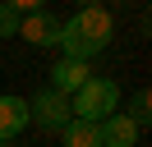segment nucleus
<instances>
[{
    "instance_id": "obj_1",
    "label": "nucleus",
    "mask_w": 152,
    "mask_h": 147,
    "mask_svg": "<svg viewBox=\"0 0 152 147\" xmlns=\"http://www.w3.org/2000/svg\"><path fill=\"white\" fill-rule=\"evenodd\" d=\"M111 37H115L111 14H106L102 5H92V9H78L69 23H60L56 46L65 51V60H92V55H102L106 46H111Z\"/></svg>"
},
{
    "instance_id": "obj_2",
    "label": "nucleus",
    "mask_w": 152,
    "mask_h": 147,
    "mask_svg": "<svg viewBox=\"0 0 152 147\" xmlns=\"http://www.w3.org/2000/svg\"><path fill=\"white\" fill-rule=\"evenodd\" d=\"M69 110L74 119H88V124H102L111 110H120V87L111 78H88L83 87L69 97Z\"/></svg>"
},
{
    "instance_id": "obj_3",
    "label": "nucleus",
    "mask_w": 152,
    "mask_h": 147,
    "mask_svg": "<svg viewBox=\"0 0 152 147\" xmlns=\"http://www.w3.org/2000/svg\"><path fill=\"white\" fill-rule=\"evenodd\" d=\"M69 119H74V110H69V97H60V92H51V87H42L37 97L28 101V124L46 129V133H60Z\"/></svg>"
},
{
    "instance_id": "obj_4",
    "label": "nucleus",
    "mask_w": 152,
    "mask_h": 147,
    "mask_svg": "<svg viewBox=\"0 0 152 147\" xmlns=\"http://www.w3.org/2000/svg\"><path fill=\"white\" fill-rule=\"evenodd\" d=\"M19 37H23V41H32V46H56V37H60V18L51 14V9L23 14V18H19Z\"/></svg>"
},
{
    "instance_id": "obj_5",
    "label": "nucleus",
    "mask_w": 152,
    "mask_h": 147,
    "mask_svg": "<svg viewBox=\"0 0 152 147\" xmlns=\"http://www.w3.org/2000/svg\"><path fill=\"white\" fill-rule=\"evenodd\" d=\"M97 129H102V147H138V124L124 110H111Z\"/></svg>"
},
{
    "instance_id": "obj_6",
    "label": "nucleus",
    "mask_w": 152,
    "mask_h": 147,
    "mask_svg": "<svg viewBox=\"0 0 152 147\" xmlns=\"http://www.w3.org/2000/svg\"><path fill=\"white\" fill-rule=\"evenodd\" d=\"M92 78V69H88V60H60L56 69H51V92H60V97H74L83 83Z\"/></svg>"
},
{
    "instance_id": "obj_7",
    "label": "nucleus",
    "mask_w": 152,
    "mask_h": 147,
    "mask_svg": "<svg viewBox=\"0 0 152 147\" xmlns=\"http://www.w3.org/2000/svg\"><path fill=\"white\" fill-rule=\"evenodd\" d=\"M23 129H28V101L23 97H0V143H14Z\"/></svg>"
},
{
    "instance_id": "obj_8",
    "label": "nucleus",
    "mask_w": 152,
    "mask_h": 147,
    "mask_svg": "<svg viewBox=\"0 0 152 147\" xmlns=\"http://www.w3.org/2000/svg\"><path fill=\"white\" fill-rule=\"evenodd\" d=\"M60 138H65V147H102V129L88 119H69L60 129Z\"/></svg>"
},
{
    "instance_id": "obj_9",
    "label": "nucleus",
    "mask_w": 152,
    "mask_h": 147,
    "mask_svg": "<svg viewBox=\"0 0 152 147\" xmlns=\"http://www.w3.org/2000/svg\"><path fill=\"white\" fill-rule=\"evenodd\" d=\"M124 115H129L134 124H138V133H143V129L152 124V92H148V87H143V92H134V106L124 110Z\"/></svg>"
},
{
    "instance_id": "obj_10",
    "label": "nucleus",
    "mask_w": 152,
    "mask_h": 147,
    "mask_svg": "<svg viewBox=\"0 0 152 147\" xmlns=\"http://www.w3.org/2000/svg\"><path fill=\"white\" fill-rule=\"evenodd\" d=\"M0 37H19V14L0 0Z\"/></svg>"
},
{
    "instance_id": "obj_11",
    "label": "nucleus",
    "mask_w": 152,
    "mask_h": 147,
    "mask_svg": "<svg viewBox=\"0 0 152 147\" xmlns=\"http://www.w3.org/2000/svg\"><path fill=\"white\" fill-rule=\"evenodd\" d=\"M5 5H10L14 14L23 18V14H37V9H46V0H5Z\"/></svg>"
},
{
    "instance_id": "obj_12",
    "label": "nucleus",
    "mask_w": 152,
    "mask_h": 147,
    "mask_svg": "<svg viewBox=\"0 0 152 147\" xmlns=\"http://www.w3.org/2000/svg\"><path fill=\"white\" fill-rule=\"evenodd\" d=\"M92 5H97V0H78V9H92Z\"/></svg>"
},
{
    "instance_id": "obj_13",
    "label": "nucleus",
    "mask_w": 152,
    "mask_h": 147,
    "mask_svg": "<svg viewBox=\"0 0 152 147\" xmlns=\"http://www.w3.org/2000/svg\"><path fill=\"white\" fill-rule=\"evenodd\" d=\"M120 5H124V0H120Z\"/></svg>"
}]
</instances>
